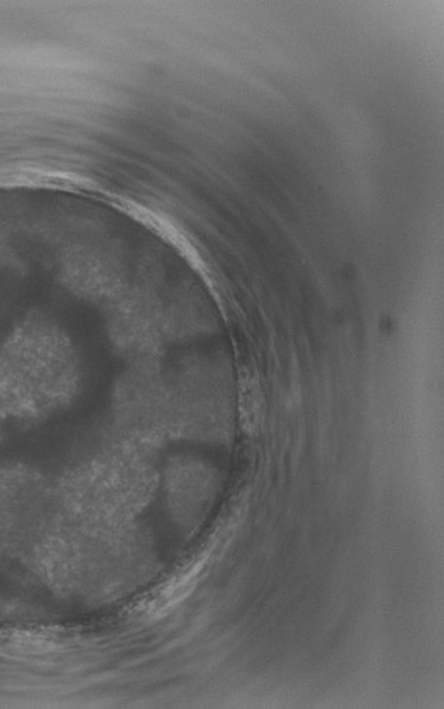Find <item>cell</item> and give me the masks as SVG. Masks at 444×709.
Masks as SVG:
<instances>
[{"mask_svg": "<svg viewBox=\"0 0 444 709\" xmlns=\"http://www.w3.org/2000/svg\"><path fill=\"white\" fill-rule=\"evenodd\" d=\"M203 563L204 557H200V559L196 560L191 566L186 567V569L182 571V574L175 577L174 580L167 584V587L163 590L160 598L153 601V603H155L153 607H155L156 611L165 610V608L169 607V605L176 604L177 601L184 597V595L191 593V583L196 581L197 574L201 571Z\"/></svg>", "mask_w": 444, "mask_h": 709, "instance_id": "1", "label": "cell"}]
</instances>
